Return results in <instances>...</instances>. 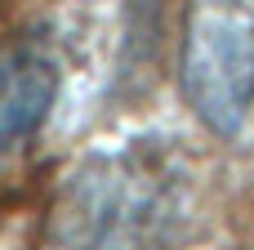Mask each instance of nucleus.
<instances>
[{
    "instance_id": "f257e3e1",
    "label": "nucleus",
    "mask_w": 254,
    "mask_h": 250,
    "mask_svg": "<svg viewBox=\"0 0 254 250\" xmlns=\"http://www.w3.org/2000/svg\"><path fill=\"white\" fill-rule=\"evenodd\" d=\"M179 219V183L161 157L116 152L94 161L58 206L63 250H156Z\"/></svg>"
},
{
    "instance_id": "f03ea898",
    "label": "nucleus",
    "mask_w": 254,
    "mask_h": 250,
    "mask_svg": "<svg viewBox=\"0 0 254 250\" xmlns=\"http://www.w3.org/2000/svg\"><path fill=\"white\" fill-rule=\"evenodd\" d=\"M179 89L214 139H237L254 112V0H183Z\"/></svg>"
},
{
    "instance_id": "7ed1b4c3",
    "label": "nucleus",
    "mask_w": 254,
    "mask_h": 250,
    "mask_svg": "<svg viewBox=\"0 0 254 250\" xmlns=\"http://www.w3.org/2000/svg\"><path fill=\"white\" fill-rule=\"evenodd\" d=\"M63 89V58L36 27L0 36V166L49 121Z\"/></svg>"
}]
</instances>
